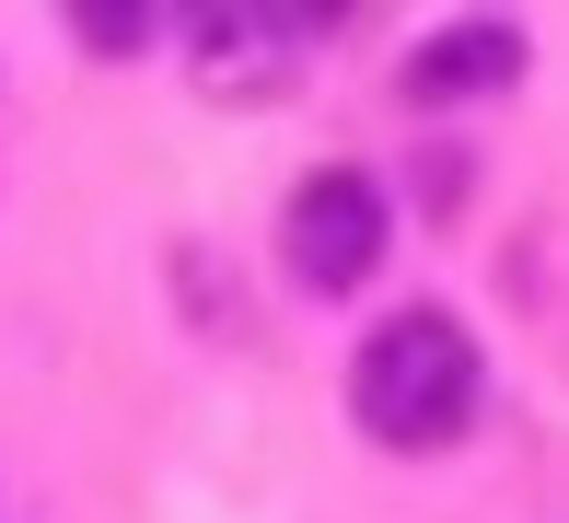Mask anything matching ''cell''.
<instances>
[{
	"mask_svg": "<svg viewBox=\"0 0 569 523\" xmlns=\"http://www.w3.org/2000/svg\"><path fill=\"white\" fill-rule=\"evenodd\" d=\"M349 407H360V431L383 454H442V442H465V418H477V337L453 314H430V303L383 314L360 337V361H349Z\"/></svg>",
	"mask_w": 569,
	"mask_h": 523,
	"instance_id": "1",
	"label": "cell"
},
{
	"mask_svg": "<svg viewBox=\"0 0 569 523\" xmlns=\"http://www.w3.org/2000/svg\"><path fill=\"white\" fill-rule=\"evenodd\" d=\"M279 268H291L315 303L360 292V279L383 268V187L360 164H315L291 187V209H279Z\"/></svg>",
	"mask_w": 569,
	"mask_h": 523,
	"instance_id": "2",
	"label": "cell"
},
{
	"mask_svg": "<svg viewBox=\"0 0 569 523\" xmlns=\"http://www.w3.org/2000/svg\"><path fill=\"white\" fill-rule=\"evenodd\" d=\"M500 82H523V23H442V36L407 59V93L419 105H453V93H500Z\"/></svg>",
	"mask_w": 569,
	"mask_h": 523,
	"instance_id": "3",
	"label": "cell"
},
{
	"mask_svg": "<svg viewBox=\"0 0 569 523\" xmlns=\"http://www.w3.org/2000/svg\"><path fill=\"white\" fill-rule=\"evenodd\" d=\"M82 36H93V47H106V59H128V47H140V36H151V12H82Z\"/></svg>",
	"mask_w": 569,
	"mask_h": 523,
	"instance_id": "4",
	"label": "cell"
}]
</instances>
